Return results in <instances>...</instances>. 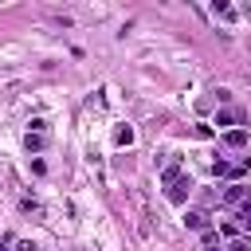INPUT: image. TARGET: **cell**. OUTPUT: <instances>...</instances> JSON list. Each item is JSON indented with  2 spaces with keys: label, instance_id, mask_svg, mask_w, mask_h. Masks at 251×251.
Wrapping results in <instances>:
<instances>
[{
  "label": "cell",
  "instance_id": "obj_4",
  "mask_svg": "<svg viewBox=\"0 0 251 251\" xmlns=\"http://www.w3.org/2000/svg\"><path fill=\"white\" fill-rule=\"evenodd\" d=\"M224 145L243 149V145H247V129H227V133H224Z\"/></svg>",
  "mask_w": 251,
  "mask_h": 251
},
{
  "label": "cell",
  "instance_id": "obj_7",
  "mask_svg": "<svg viewBox=\"0 0 251 251\" xmlns=\"http://www.w3.org/2000/svg\"><path fill=\"white\" fill-rule=\"evenodd\" d=\"M200 243H204V251H220V235H216V227L200 231Z\"/></svg>",
  "mask_w": 251,
  "mask_h": 251
},
{
  "label": "cell",
  "instance_id": "obj_3",
  "mask_svg": "<svg viewBox=\"0 0 251 251\" xmlns=\"http://www.w3.org/2000/svg\"><path fill=\"white\" fill-rule=\"evenodd\" d=\"M24 145H27V153H43V149H47V133L27 129V133H24Z\"/></svg>",
  "mask_w": 251,
  "mask_h": 251
},
{
  "label": "cell",
  "instance_id": "obj_5",
  "mask_svg": "<svg viewBox=\"0 0 251 251\" xmlns=\"http://www.w3.org/2000/svg\"><path fill=\"white\" fill-rule=\"evenodd\" d=\"M184 227H192V231H208L204 212H184Z\"/></svg>",
  "mask_w": 251,
  "mask_h": 251
},
{
  "label": "cell",
  "instance_id": "obj_10",
  "mask_svg": "<svg viewBox=\"0 0 251 251\" xmlns=\"http://www.w3.org/2000/svg\"><path fill=\"white\" fill-rule=\"evenodd\" d=\"M212 169H216V176H231V180H235V176H239V169H235V165H231V161H216V165H212Z\"/></svg>",
  "mask_w": 251,
  "mask_h": 251
},
{
  "label": "cell",
  "instance_id": "obj_1",
  "mask_svg": "<svg viewBox=\"0 0 251 251\" xmlns=\"http://www.w3.org/2000/svg\"><path fill=\"white\" fill-rule=\"evenodd\" d=\"M188 192H192V184H188L184 176H180V180H173V184L165 188V196H169V204H184V200H188Z\"/></svg>",
  "mask_w": 251,
  "mask_h": 251
},
{
  "label": "cell",
  "instance_id": "obj_12",
  "mask_svg": "<svg viewBox=\"0 0 251 251\" xmlns=\"http://www.w3.org/2000/svg\"><path fill=\"white\" fill-rule=\"evenodd\" d=\"M227 251H251V243H247V239H239V235H235V239H231V243H227Z\"/></svg>",
  "mask_w": 251,
  "mask_h": 251
},
{
  "label": "cell",
  "instance_id": "obj_9",
  "mask_svg": "<svg viewBox=\"0 0 251 251\" xmlns=\"http://www.w3.org/2000/svg\"><path fill=\"white\" fill-rule=\"evenodd\" d=\"M114 141L118 145H133V126H118L114 129Z\"/></svg>",
  "mask_w": 251,
  "mask_h": 251
},
{
  "label": "cell",
  "instance_id": "obj_11",
  "mask_svg": "<svg viewBox=\"0 0 251 251\" xmlns=\"http://www.w3.org/2000/svg\"><path fill=\"white\" fill-rule=\"evenodd\" d=\"M235 208H239V224H243V227H251V196H247V200H239Z\"/></svg>",
  "mask_w": 251,
  "mask_h": 251
},
{
  "label": "cell",
  "instance_id": "obj_6",
  "mask_svg": "<svg viewBox=\"0 0 251 251\" xmlns=\"http://www.w3.org/2000/svg\"><path fill=\"white\" fill-rule=\"evenodd\" d=\"M173 180H180V161H173V165H165V169H161V184L169 188Z\"/></svg>",
  "mask_w": 251,
  "mask_h": 251
},
{
  "label": "cell",
  "instance_id": "obj_13",
  "mask_svg": "<svg viewBox=\"0 0 251 251\" xmlns=\"http://www.w3.org/2000/svg\"><path fill=\"white\" fill-rule=\"evenodd\" d=\"M247 169H251V153H247V157L239 161V173H247Z\"/></svg>",
  "mask_w": 251,
  "mask_h": 251
},
{
  "label": "cell",
  "instance_id": "obj_8",
  "mask_svg": "<svg viewBox=\"0 0 251 251\" xmlns=\"http://www.w3.org/2000/svg\"><path fill=\"white\" fill-rule=\"evenodd\" d=\"M235 122H239V114H235V110H216V126H224V129H227V126H235Z\"/></svg>",
  "mask_w": 251,
  "mask_h": 251
},
{
  "label": "cell",
  "instance_id": "obj_2",
  "mask_svg": "<svg viewBox=\"0 0 251 251\" xmlns=\"http://www.w3.org/2000/svg\"><path fill=\"white\" fill-rule=\"evenodd\" d=\"M247 196H251V188H247L243 180H235V184L224 188V204H239V200H247Z\"/></svg>",
  "mask_w": 251,
  "mask_h": 251
}]
</instances>
